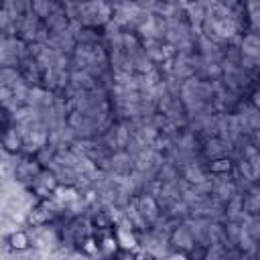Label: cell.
Here are the masks:
<instances>
[{
    "mask_svg": "<svg viewBox=\"0 0 260 260\" xmlns=\"http://www.w3.org/2000/svg\"><path fill=\"white\" fill-rule=\"evenodd\" d=\"M171 260H187V258H185V256H181V254H173V256H171Z\"/></svg>",
    "mask_w": 260,
    "mask_h": 260,
    "instance_id": "obj_7",
    "label": "cell"
},
{
    "mask_svg": "<svg viewBox=\"0 0 260 260\" xmlns=\"http://www.w3.org/2000/svg\"><path fill=\"white\" fill-rule=\"evenodd\" d=\"M134 260H154V258H152V254H148V252L140 250V252H136V254H134Z\"/></svg>",
    "mask_w": 260,
    "mask_h": 260,
    "instance_id": "obj_6",
    "label": "cell"
},
{
    "mask_svg": "<svg viewBox=\"0 0 260 260\" xmlns=\"http://www.w3.org/2000/svg\"><path fill=\"white\" fill-rule=\"evenodd\" d=\"M6 244H8V250L12 252H26L32 242H30V236L26 230H14L6 236Z\"/></svg>",
    "mask_w": 260,
    "mask_h": 260,
    "instance_id": "obj_3",
    "label": "cell"
},
{
    "mask_svg": "<svg viewBox=\"0 0 260 260\" xmlns=\"http://www.w3.org/2000/svg\"><path fill=\"white\" fill-rule=\"evenodd\" d=\"M57 187H59V179H57V175H55L53 171L41 169V171L35 175V185H32V189H35V193H39L41 199L51 197Z\"/></svg>",
    "mask_w": 260,
    "mask_h": 260,
    "instance_id": "obj_1",
    "label": "cell"
},
{
    "mask_svg": "<svg viewBox=\"0 0 260 260\" xmlns=\"http://www.w3.org/2000/svg\"><path fill=\"white\" fill-rule=\"evenodd\" d=\"M207 171L211 175H228L234 171V158L232 156H217V158H211L209 165H207Z\"/></svg>",
    "mask_w": 260,
    "mask_h": 260,
    "instance_id": "obj_4",
    "label": "cell"
},
{
    "mask_svg": "<svg viewBox=\"0 0 260 260\" xmlns=\"http://www.w3.org/2000/svg\"><path fill=\"white\" fill-rule=\"evenodd\" d=\"M49 219H51V213L45 211L41 205H37L35 209H30V213H28V217H26V221H28L32 228H41V225H45Z\"/></svg>",
    "mask_w": 260,
    "mask_h": 260,
    "instance_id": "obj_5",
    "label": "cell"
},
{
    "mask_svg": "<svg viewBox=\"0 0 260 260\" xmlns=\"http://www.w3.org/2000/svg\"><path fill=\"white\" fill-rule=\"evenodd\" d=\"M0 146L4 152L8 154H20L22 152V146H24V140H22V134L14 128V126H8L0 132Z\"/></svg>",
    "mask_w": 260,
    "mask_h": 260,
    "instance_id": "obj_2",
    "label": "cell"
}]
</instances>
